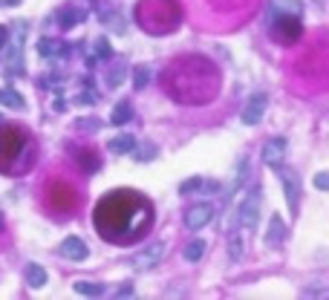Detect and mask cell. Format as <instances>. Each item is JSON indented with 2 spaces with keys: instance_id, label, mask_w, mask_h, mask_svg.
Segmentation results:
<instances>
[{
  "instance_id": "cell-1",
  "label": "cell",
  "mask_w": 329,
  "mask_h": 300,
  "mask_svg": "<svg viewBox=\"0 0 329 300\" xmlns=\"http://www.w3.org/2000/svg\"><path fill=\"white\" fill-rule=\"evenodd\" d=\"M153 202L139 191L122 188L110 191L93 208V228L101 239L113 246H133L144 239L153 228Z\"/></svg>"
},
{
  "instance_id": "cell-2",
  "label": "cell",
  "mask_w": 329,
  "mask_h": 300,
  "mask_svg": "<svg viewBox=\"0 0 329 300\" xmlns=\"http://www.w3.org/2000/svg\"><path fill=\"white\" fill-rule=\"evenodd\" d=\"M162 89L182 107L211 104L220 96L223 75L220 67L205 55H179L162 70Z\"/></svg>"
},
{
  "instance_id": "cell-3",
  "label": "cell",
  "mask_w": 329,
  "mask_h": 300,
  "mask_svg": "<svg viewBox=\"0 0 329 300\" xmlns=\"http://www.w3.org/2000/svg\"><path fill=\"white\" fill-rule=\"evenodd\" d=\"M35 165V139L23 124H0V173L23 176Z\"/></svg>"
},
{
  "instance_id": "cell-4",
  "label": "cell",
  "mask_w": 329,
  "mask_h": 300,
  "mask_svg": "<svg viewBox=\"0 0 329 300\" xmlns=\"http://www.w3.org/2000/svg\"><path fill=\"white\" fill-rule=\"evenodd\" d=\"M133 18L147 35H168L182 23V6L179 0H139Z\"/></svg>"
},
{
  "instance_id": "cell-5",
  "label": "cell",
  "mask_w": 329,
  "mask_h": 300,
  "mask_svg": "<svg viewBox=\"0 0 329 300\" xmlns=\"http://www.w3.org/2000/svg\"><path fill=\"white\" fill-rule=\"evenodd\" d=\"M301 0H272L268 3V35L280 46H292L303 35Z\"/></svg>"
},
{
  "instance_id": "cell-6",
  "label": "cell",
  "mask_w": 329,
  "mask_h": 300,
  "mask_svg": "<svg viewBox=\"0 0 329 300\" xmlns=\"http://www.w3.org/2000/svg\"><path fill=\"white\" fill-rule=\"evenodd\" d=\"M44 205L49 214H58V217H70V214L78 211L81 205V191L72 185L70 179L55 176L44 185Z\"/></svg>"
},
{
  "instance_id": "cell-7",
  "label": "cell",
  "mask_w": 329,
  "mask_h": 300,
  "mask_svg": "<svg viewBox=\"0 0 329 300\" xmlns=\"http://www.w3.org/2000/svg\"><path fill=\"white\" fill-rule=\"evenodd\" d=\"M260 202H263V188L254 185L249 194H246V199L240 202V211H237L243 228H254V225H257V220H260Z\"/></svg>"
},
{
  "instance_id": "cell-8",
  "label": "cell",
  "mask_w": 329,
  "mask_h": 300,
  "mask_svg": "<svg viewBox=\"0 0 329 300\" xmlns=\"http://www.w3.org/2000/svg\"><path fill=\"white\" fill-rule=\"evenodd\" d=\"M280 185L286 188V199H289V211L297 214V208H301V179H297V173L289 168H283L280 165Z\"/></svg>"
},
{
  "instance_id": "cell-9",
  "label": "cell",
  "mask_w": 329,
  "mask_h": 300,
  "mask_svg": "<svg viewBox=\"0 0 329 300\" xmlns=\"http://www.w3.org/2000/svg\"><path fill=\"white\" fill-rule=\"evenodd\" d=\"M165 248H168V243H151V246H144L139 254L133 257V268H139V272H144V268H153V265L159 263L162 257H165Z\"/></svg>"
},
{
  "instance_id": "cell-10",
  "label": "cell",
  "mask_w": 329,
  "mask_h": 300,
  "mask_svg": "<svg viewBox=\"0 0 329 300\" xmlns=\"http://www.w3.org/2000/svg\"><path fill=\"white\" fill-rule=\"evenodd\" d=\"M214 220V205L211 202H199V205H191L185 211V225L191 231H199V228H205L208 222Z\"/></svg>"
},
{
  "instance_id": "cell-11",
  "label": "cell",
  "mask_w": 329,
  "mask_h": 300,
  "mask_svg": "<svg viewBox=\"0 0 329 300\" xmlns=\"http://www.w3.org/2000/svg\"><path fill=\"white\" fill-rule=\"evenodd\" d=\"M283 153H286V139L283 136H275L263 147V162H266L268 168H280L283 165Z\"/></svg>"
},
{
  "instance_id": "cell-12",
  "label": "cell",
  "mask_w": 329,
  "mask_h": 300,
  "mask_svg": "<svg viewBox=\"0 0 329 300\" xmlns=\"http://www.w3.org/2000/svg\"><path fill=\"white\" fill-rule=\"evenodd\" d=\"M266 104H268V98L263 96V93H254V96L249 98L246 110H243V122L246 124H260V118H263V113H266Z\"/></svg>"
},
{
  "instance_id": "cell-13",
  "label": "cell",
  "mask_w": 329,
  "mask_h": 300,
  "mask_svg": "<svg viewBox=\"0 0 329 300\" xmlns=\"http://www.w3.org/2000/svg\"><path fill=\"white\" fill-rule=\"evenodd\" d=\"M75 162L81 165L84 173H98L101 170V156L96 147H78L75 150Z\"/></svg>"
},
{
  "instance_id": "cell-14",
  "label": "cell",
  "mask_w": 329,
  "mask_h": 300,
  "mask_svg": "<svg viewBox=\"0 0 329 300\" xmlns=\"http://www.w3.org/2000/svg\"><path fill=\"white\" fill-rule=\"evenodd\" d=\"M87 243L78 237H67L61 243V257H67V260H87Z\"/></svg>"
},
{
  "instance_id": "cell-15",
  "label": "cell",
  "mask_w": 329,
  "mask_h": 300,
  "mask_svg": "<svg viewBox=\"0 0 329 300\" xmlns=\"http://www.w3.org/2000/svg\"><path fill=\"white\" fill-rule=\"evenodd\" d=\"M38 52H41V58H64V55L70 52V46L61 44V41H52V38H44L38 44Z\"/></svg>"
},
{
  "instance_id": "cell-16",
  "label": "cell",
  "mask_w": 329,
  "mask_h": 300,
  "mask_svg": "<svg viewBox=\"0 0 329 300\" xmlns=\"http://www.w3.org/2000/svg\"><path fill=\"white\" fill-rule=\"evenodd\" d=\"M286 239V225H283V217H272V225H268V234H266V243L272 248H280V243Z\"/></svg>"
},
{
  "instance_id": "cell-17",
  "label": "cell",
  "mask_w": 329,
  "mask_h": 300,
  "mask_svg": "<svg viewBox=\"0 0 329 300\" xmlns=\"http://www.w3.org/2000/svg\"><path fill=\"white\" fill-rule=\"evenodd\" d=\"M133 118V107H130V101H118L116 107H113V115H110V122L116 124V127H122V124H127Z\"/></svg>"
},
{
  "instance_id": "cell-18",
  "label": "cell",
  "mask_w": 329,
  "mask_h": 300,
  "mask_svg": "<svg viewBox=\"0 0 329 300\" xmlns=\"http://www.w3.org/2000/svg\"><path fill=\"white\" fill-rule=\"evenodd\" d=\"M107 147L113 150V153H130V150L136 147V139L130 136V133H122V136H113Z\"/></svg>"
},
{
  "instance_id": "cell-19",
  "label": "cell",
  "mask_w": 329,
  "mask_h": 300,
  "mask_svg": "<svg viewBox=\"0 0 329 300\" xmlns=\"http://www.w3.org/2000/svg\"><path fill=\"white\" fill-rule=\"evenodd\" d=\"M26 280H29V286H32V289H44V286H46V272L38 263H29Z\"/></svg>"
},
{
  "instance_id": "cell-20",
  "label": "cell",
  "mask_w": 329,
  "mask_h": 300,
  "mask_svg": "<svg viewBox=\"0 0 329 300\" xmlns=\"http://www.w3.org/2000/svg\"><path fill=\"white\" fill-rule=\"evenodd\" d=\"M81 20H84V12H78V9H61L58 12L61 29H70V26H75V23H81Z\"/></svg>"
},
{
  "instance_id": "cell-21",
  "label": "cell",
  "mask_w": 329,
  "mask_h": 300,
  "mask_svg": "<svg viewBox=\"0 0 329 300\" xmlns=\"http://www.w3.org/2000/svg\"><path fill=\"white\" fill-rule=\"evenodd\" d=\"M72 289H75V294H84V297H101V294H104V286H98V283H84V280H78Z\"/></svg>"
},
{
  "instance_id": "cell-22",
  "label": "cell",
  "mask_w": 329,
  "mask_h": 300,
  "mask_svg": "<svg viewBox=\"0 0 329 300\" xmlns=\"http://www.w3.org/2000/svg\"><path fill=\"white\" fill-rule=\"evenodd\" d=\"M110 58V44H107V38H98V44H96V52L87 58V64L93 67L96 61H107Z\"/></svg>"
},
{
  "instance_id": "cell-23",
  "label": "cell",
  "mask_w": 329,
  "mask_h": 300,
  "mask_svg": "<svg viewBox=\"0 0 329 300\" xmlns=\"http://www.w3.org/2000/svg\"><path fill=\"white\" fill-rule=\"evenodd\" d=\"M202 254H205V239H191L185 246V260H191V263H196Z\"/></svg>"
},
{
  "instance_id": "cell-24",
  "label": "cell",
  "mask_w": 329,
  "mask_h": 300,
  "mask_svg": "<svg viewBox=\"0 0 329 300\" xmlns=\"http://www.w3.org/2000/svg\"><path fill=\"white\" fill-rule=\"evenodd\" d=\"M0 101H6L15 110H23V96H18L15 89H0Z\"/></svg>"
},
{
  "instance_id": "cell-25",
  "label": "cell",
  "mask_w": 329,
  "mask_h": 300,
  "mask_svg": "<svg viewBox=\"0 0 329 300\" xmlns=\"http://www.w3.org/2000/svg\"><path fill=\"white\" fill-rule=\"evenodd\" d=\"M147 81H151V70H147V67H136L133 70V87L144 89L147 87Z\"/></svg>"
},
{
  "instance_id": "cell-26",
  "label": "cell",
  "mask_w": 329,
  "mask_h": 300,
  "mask_svg": "<svg viewBox=\"0 0 329 300\" xmlns=\"http://www.w3.org/2000/svg\"><path fill=\"white\" fill-rule=\"evenodd\" d=\"M72 127L93 133V130H98V127H101V118H75V124H72Z\"/></svg>"
},
{
  "instance_id": "cell-27",
  "label": "cell",
  "mask_w": 329,
  "mask_h": 300,
  "mask_svg": "<svg viewBox=\"0 0 329 300\" xmlns=\"http://www.w3.org/2000/svg\"><path fill=\"white\" fill-rule=\"evenodd\" d=\"M122 75H125V61H118L116 67L110 70V75H107V84H110V87H118V78H122Z\"/></svg>"
},
{
  "instance_id": "cell-28",
  "label": "cell",
  "mask_w": 329,
  "mask_h": 300,
  "mask_svg": "<svg viewBox=\"0 0 329 300\" xmlns=\"http://www.w3.org/2000/svg\"><path fill=\"white\" fill-rule=\"evenodd\" d=\"M228 257H231V260H240V257H243V239L240 237L231 239V246H228Z\"/></svg>"
},
{
  "instance_id": "cell-29",
  "label": "cell",
  "mask_w": 329,
  "mask_h": 300,
  "mask_svg": "<svg viewBox=\"0 0 329 300\" xmlns=\"http://www.w3.org/2000/svg\"><path fill=\"white\" fill-rule=\"evenodd\" d=\"M202 185H205L202 179H188V182H182V185H179V191H182V194H191V191H199Z\"/></svg>"
},
{
  "instance_id": "cell-30",
  "label": "cell",
  "mask_w": 329,
  "mask_h": 300,
  "mask_svg": "<svg viewBox=\"0 0 329 300\" xmlns=\"http://www.w3.org/2000/svg\"><path fill=\"white\" fill-rule=\"evenodd\" d=\"M243 182H246V159L240 162V176L234 179V191H240V188H243Z\"/></svg>"
},
{
  "instance_id": "cell-31",
  "label": "cell",
  "mask_w": 329,
  "mask_h": 300,
  "mask_svg": "<svg viewBox=\"0 0 329 300\" xmlns=\"http://www.w3.org/2000/svg\"><path fill=\"white\" fill-rule=\"evenodd\" d=\"M326 185H329L326 173H318V176H315V188H320V191H326Z\"/></svg>"
},
{
  "instance_id": "cell-32",
  "label": "cell",
  "mask_w": 329,
  "mask_h": 300,
  "mask_svg": "<svg viewBox=\"0 0 329 300\" xmlns=\"http://www.w3.org/2000/svg\"><path fill=\"white\" fill-rule=\"evenodd\" d=\"M6 38H9V29H6V26H0V46L6 44Z\"/></svg>"
},
{
  "instance_id": "cell-33",
  "label": "cell",
  "mask_w": 329,
  "mask_h": 300,
  "mask_svg": "<svg viewBox=\"0 0 329 300\" xmlns=\"http://www.w3.org/2000/svg\"><path fill=\"white\" fill-rule=\"evenodd\" d=\"M122 294H125V297H130V294H133V289H130V286H122V289H118V297H122Z\"/></svg>"
},
{
  "instance_id": "cell-34",
  "label": "cell",
  "mask_w": 329,
  "mask_h": 300,
  "mask_svg": "<svg viewBox=\"0 0 329 300\" xmlns=\"http://www.w3.org/2000/svg\"><path fill=\"white\" fill-rule=\"evenodd\" d=\"M0 228H3V220H0Z\"/></svg>"
}]
</instances>
